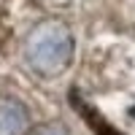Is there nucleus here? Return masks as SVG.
<instances>
[{"label": "nucleus", "mask_w": 135, "mask_h": 135, "mask_svg": "<svg viewBox=\"0 0 135 135\" xmlns=\"http://www.w3.org/2000/svg\"><path fill=\"white\" fill-rule=\"evenodd\" d=\"M25 62L38 76H60L73 62V35L62 22H43L25 41Z\"/></svg>", "instance_id": "obj_1"}, {"label": "nucleus", "mask_w": 135, "mask_h": 135, "mask_svg": "<svg viewBox=\"0 0 135 135\" xmlns=\"http://www.w3.org/2000/svg\"><path fill=\"white\" fill-rule=\"evenodd\" d=\"M27 108L16 100H0V135H25Z\"/></svg>", "instance_id": "obj_2"}, {"label": "nucleus", "mask_w": 135, "mask_h": 135, "mask_svg": "<svg viewBox=\"0 0 135 135\" xmlns=\"http://www.w3.org/2000/svg\"><path fill=\"white\" fill-rule=\"evenodd\" d=\"M30 135H65V130L60 124H41V127L32 130Z\"/></svg>", "instance_id": "obj_3"}]
</instances>
